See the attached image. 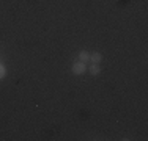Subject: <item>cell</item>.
I'll return each mask as SVG.
<instances>
[{
  "instance_id": "6da1fadb",
  "label": "cell",
  "mask_w": 148,
  "mask_h": 141,
  "mask_svg": "<svg viewBox=\"0 0 148 141\" xmlns=\"http://www.w3.org/2000/svg\"><path fill=\"white\" fill-rule=\"evenodd\" d=\"M87 70V66H85V63H82V61H77V63H74L73 64V72L76 74V75H79V74H84Z\"/></svg>"
},
{
  "instance_id": "7a4b0ae2",
  "label": "cell",
  "mask_w": 148,
  "mask_h": 141,
  "mask_svg": "<svg viewBox=\"0 0 148 141\" xmlns=\"http://www.w3.org/2000/svg\"><path fill=\"white\" fill-rule=\"evenodd\" d=\"M101 60H103V55H101V54H91L90 55V61L95 63V64H99Z\"/></svg>"
},
{
  "instance_id": "3957f363",
  "label": "cell",
  "mask_w": 148,
  "mask_h": 141,
  "mask_svg": "<svg viewBox=\"0 0 148 141\" xmlns=\"http://www.w3.org/2000/svg\"><path fill=\"white\" fill-rule=\"evenodd\" d=\"M90 60V55H88V52H85V50H82L79 54V61H82V63H87Z\"/></svg>"
},
{
  "instance_id": "277c9868",
  "label": "cell",
  "mask_w": 148,
  "mask_h": 141,
  "mask_svg": "<svg viewBox=\"0 0 148 141\" xmlns=\"http://www.w3.org/2000/svg\"><path fill=\"white\" fill-rule=\"evenodd\" d=\"M99 70H101V69H99V66H98V64H95V63L90 66V74H93V75L99 74Z\"/></svg>"
},
{
  "instance_id": "5b68a950",
  "label": "cell",
  "mask_w": 148,
  "mask_h": 141,
  "mask_svg": "<svg viewBox=\"0 0 148 141\" xmlns=\"http://www.w3.org/2000/svg\"><path fill=\"white\" fill-rule=\"evenodd\" d=\"M3 75H5V68H3L2 64H0V79H2Z\"/></svg>"
}]
</instances>
